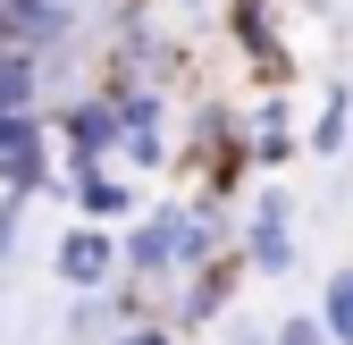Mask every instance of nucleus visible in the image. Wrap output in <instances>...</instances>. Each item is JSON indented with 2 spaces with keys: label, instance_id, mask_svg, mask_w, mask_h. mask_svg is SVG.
<instances>
[{
  "label": "nucleus",
  "instance_id": "1",
  "mask_svg": "<svg viewBox=\"0 0 353 345\" xmlns=\"http://www.w3.org/2000/svg\"><path fill=\"white\" fill-rule=\"evenodd\" d=\"M219 236H228L219 202H152L143 219L118 236V278H135V286H168L176 270L210 262Z\"/></svg>",
  "mask_w": 353,
  "mask_h": 345
},
{
  "label": "nucleus",
  "instance_id": "2",
  "mask_svg": "<svg viewBox=\"0 0 353 345\" xmlns=\"http://www.w3.org/2000/svg\"><path fill=\"white\" fill-rule=\"evenodd\" d=\"M59 186V144H51V118L42 110H0V194H42Z\"/></svg>",
  "mask_w": 353,
  "mask_h": 345
},
{
  "label": "nucleus",
  "instance_id": "3",
  "mask_svg": "<svg viewBox=\"0 0 353 345\" xmlns=\"http://www.w3.org/2000/svg\"><path fill=\"white\" fill-rule=\"evenodd\" d=\"M244 278H286L294 270V194L286 186H261L244 210Z\"/></svg>",
  "mask_w": 353,
  "mask_h": 345
},
{
  "label": "nucleus",
  "instance_id": "4",
  "mask_svg": "<svg viewBox=\"0 0 353 345\" xmlns=\"http://www.w3.org/2000/svg\"><path fill=\"white\" fill-rule=\"evenodd\" d=\"M42 118H51L59 160H118V101L110 93H76V101L42 110Z\"/></svg>",
  "mask_w": 353,
  "mask_h": 345
},
{
  "label": "nucleus",
  "instance_id": "5",
  "mask_svg": "<svg viewBox=\"0 0 353 345\" xmlns=\"http://www.w3.org/2000/svg\"><path fill=\"white\" fill-rule=\"evenodd\" d=\"M51 270H59V286H76V295L110 286V278H118V228H101V219H76V228L51 244Z\"/></svg>",
  "mask_w": 353,
  "mask_h": 345
},
{
  "label": "nucleus",
  "instance_id": "6",
  "mask_svg": "<svg viewBox=\"0 0 353 345\" xmlns=\"http://www.w3.org/2000/svg\"><path fill=\"white\" fill-rule=\"evenodd\" d=\"M59 186L76 194V219H101V228L135 219V186L118 177V160H59Z\"/></svg>",
  "mask_w": 353,
  "mask_h": 345
},
{
  "label": "nucleus",
  "instance_id": "7",
  "mask_svg": "<svg viewBox=\"0 0 353 345\" xmlns=\"http://www.w3.org/2000/svg\"><path fill=\"white\" fill-rule=\"evenodd\" d=\"M228 34H236V51L270 76V84L294 68V59L278 51V42H286V34H278V0H228Z\"/></svg>",
  "mask_w": 353,
  "mask_h": 345
},
{
  "label": "nucleus",
  "instance_id": "8",
  "mask_svg": "<svg viewBox=\"0 0 353 345\" xmlns=\"http://www.w3.org/2000/svg\"><path fill=\"white\" fill-rule=\"evenodd\" d=\"M236 135H244V160H252V168H286V160H294V118H286L278 93H261V101L236 118Z\"/></svg>",
  "mask_w": 353,
  "mask_h": 345
},
{
  "label": "nucleus",
  "instance_id": "9",
  "mask_svg": "<svg viewBox=\"0 0 353 345\" xmlns=\"http://www.w3.org/2000/svg\"><path fill=\"white\" fill-rule=\"evenodd\" d=\"M42 84H51V68L34 51H9V42H0V110H42Z\"/></svg>",
  "mask_w": 353,
  "mask_h": 345
},
{
  "label": "nucleus",
  "instance_id": "10",
  "mask_svg": "<svg viewBox=\"0 0 353 345\" xmlns=\"http://www.w3.org/2000/svg\"><path fill=\"white\" fill-rule=\"evenodd\" d=\"M345 135H353V101H345V84H328V93H320V118H312V135H303V144H312V160H336Z\"/></svg>",
  "mask_w": 353,
  "mask_h": 345
},
{
  "label": "nucleus",
  "instance_id": "11",
  "mask_svg": "<svg viewBox=\"0 0 353 345\" xmlns=\"http://www.w3.org/2000/svg\"><path fill=\"white\" fill-rule=\"evenodd\" d=\"M320 328H328V345H353V270H336V278H328V304H320Z\"/></svg>",
  "mask_w": 353,
  "mask_h": 345
},
{
  "label": "nucleus",
  "instance_id": "12",
  "mask_svg": "<svg viewBox=\"0 0 353 345\" xmlns=\"http://www.w3.org/2000/svg\"><path fill=\"white\" fill-rule=\"evenodd\" d=\"M110 345H176V328L160 320V312H135V320H118V337Z\"/></svg>",
  "mask_w": 353,
  "mask_h": 345
},
{
  "label": "nucleus",
  "instance_id": "13",
  "mask_svg": "<svg viewBox=\"0 0 353 345\" xmlns=\"http://www.w3.org/2000/svg\"><path fill=\"white\" fill-rule=\"evenodd\" d=\"M278 345H328V328H320V312H286V328H278Z\"/></svg>",
  "mask_w": 353,
  "mask_h": 345
},
{
  "label": "nucleus",
  "instance_id": "14",
  "mask_svg": "<svg viewBox=\"0 0 353 345\" xmlns=\"http://www.w3.org/2000/svg\"><path fill=\"white\" fill-rule=\"evenodd\" d=\"M17 219H26V202L0 194V270H9V253H17Z\"/></svg>",
  "mask_w": 353,
  "mask_h": 345
}]
</instances>
